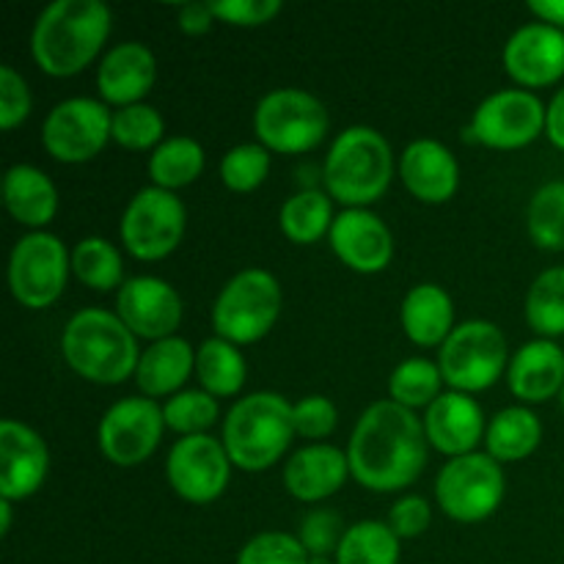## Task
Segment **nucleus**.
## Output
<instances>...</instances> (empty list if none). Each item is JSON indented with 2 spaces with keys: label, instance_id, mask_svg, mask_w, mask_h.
Masks as SVG:
<instances>
[{
  "label": "nucleus",
  "instance_id": "a211bd4d",
  "mask_svg": "<svg viewBox=\"0 0 564 564\" xmlns=\"http://www.w3.org/2000/svg\"><path fill=\"white\" fill-rule=\"evenodd\" d=\"M501 58L507 75L527 91L554 86L564 77V31L529 22L507 39Z\"/></svg>",
  "mask_w": 564,
  "mask_h": 564
},
{
  "label": "nucleus",
  "instance_id": "c9c22d12",
  "mask_svg": "<svg viewBox=\"0 0 564 564\" xmlns=\"http://www.w3.org/2000/svg\"><path fill=\"white\" fill-rule=\"evenodd\" d=\"M529 237L543 251H564V180L538 187L527 209Z\"/></svg>",
  "mask_w": 564,
  "mask_h": 564
},
{
  "label": "nucleus",
  "instance_id": "c85d7f7f",
  "mask_svg": "<svg viewBox=\"0 0 564 564\" xmlns=\"http://www.w3.org/2000/svg\"><path fill=\"white\" fill-rule=\"evenodd\" d=\"M334 198L317 187H303L295 196L281 204L279 226L281 235L295 246H312L330 235L334 226Z\"/></svg>",
  "mask_w": 564,
  "mask_h": 564
},
{
  "label": "nucleus",
  "instance_id": "2f4dec72",
  "mask_svg": "<svg viewBox=\"0 0 564 564\" xmlns=\"http://www.w3.org/2000/svg\"><path fill=\"white\" fill-rule=\"evenodd\" d=\"M72 273L94 292H119L124 286V262L105 237H83L72 248Z\"/></svg>",
  "mask_w": 564,
  "mask_h": 564
},
{
  "label": "nucleus",
  "instance_id": "3c124183",
  "mask_svg": "<svg viewBox=\"0 0 564 564\" xmlns=\"http://www.w3.org/2000/svg\"><path fill=\"white\" fill-rule=\"evenodd\" d=\"M308 564H336V560H330V556H308Z\"/></svg>",
  "mask_w": 564,
  "mask_h": 564
},
{
  "label": "nucleus",
  "instance_id": "c03bdc74",
  "mask_svg": "<svg viewBox=\"0 0 564 564\" xmlns=\"http://www.w3.org/2000/svg\"><path fill=\"white\" fill-rule=\"evenodd\" d=\"M215 17L235 28H259L281 14V0H209Z\"/></svg>",
  "mask_w": 564,
  "mask_h": 564
},
{
  "label": "nucleus",
  "instance_id": "9b49d317",
  "mask_svg": "<svg viewBox=\"0 0 564 564\" xmlns=\"http://www.w3.org/2000/svg\"><path fill=\"white\" fill-rule=\"evenodd\" d=\"M72 253L50 231H31L17 240L9 257V290L25 308H50L66 290Z\"/></svg>",
  "mask_w": 564,
  "mask_h": 564
},
{
  "label": "nucleus",
  "instance_id": "c756f323",
  "mask_svg": "<svg viewBox=\"0 0 564 564\" xmlns=\"http://www.w3.org/2000/svg\"><path fill=\"white\" fill-rule=\"evenodd\" d=\"M246 375L248 367L240 347L220 336L204 339L196 350V378L202 383V391L213 394L215 400L240 394L246 386Z\"/></svg>",
  "mask_w": 564,
  "mask_h": 564
},
{
  "label": "nucleus",
  "instance_id": "58836bf2",
  "mask_svg": "<svg viewBox=\"0 0 564 564\" xmlns=\"http://www.w3.org/2000/svg\"><path fill=\"white\" fill-rule=\"evenodd\" d=\"M270 174V152L262 143H237L220 160V180L231 193H253Z\"/></svg>",
  "mask_w": 564,
  "mask_h": 564
},
{
  "label": "nucleus",
  "instance_id": "f704fd0d",
  "mask_svg": "<svg viewBox=\"0 0 564 564\" xmlns=\"http://www.w3.org/2000/svg\"><path fill=\"white\" fill-rule=\"evenodd\" d=\"M527 323L540 339L564 336V268H549L527 295Z\"/></svg>",
  "mask_w": 564,
  "mask_h": 564
},
{
  "label": "nucleus",
  "instance_id": "37998d69",
  "mask_svg": "<svg viewBox=\"0 0 564 564\" xmlns=\"http://www.w3.org/2000/svg\"><path fill=\"white\" fill-rule=\"evenodd\" d=\"M33 97L25 77L14 66H0V127L11 132L31 116Z\"/></svg>",
  "mask_w": 564,
  "mask_h": 564
},
{
  "label": "nucleus",
  "instance_id": "412c9836",
  "mask_svg": "<svg viewBox=\"0 0 564 564\" xmlns=\"http://www.w3.org/2000/svg\"><path fill=\"white\" fill-rule=\"evenodd\" d=\"M400 180L419 202L446 204L460 187V163L441 141L419 138L400 154Z\"/></svg>",
  "mask_w": 564,
  "mask_h": 564
},
{
  "label": "nucleus",
  "instance_id": "ddd939ff",
  "mask_svg": "<svg viewBox=\"0 0 564 564\" xmlns=\"http://www.w3.org/2000/svg\"><path fill=\"white\" fill-rule=\"evenodd\" d=\"M110 130H113V113L102 99L69 97L55 105L44 119L42 147L58 163H88L113 138Z\"/></svg>",
  "mask_w": 564,
  "mask_h": 564
},
{
  "label": "nucleus",
  "instance_id": "4468645a",
  "mask_svg": "<svg viewBox=\"0 0 564 564\" xmlns=\"http://www.w3.org/2000/svg\"><path fill=\"white\" fill-rule=\"evenodd\" d=\"M163 408L149 397H127L105 411L97 430L99 452L108 463L119 468H132L147 463L163 438Z\"/></svg>",
  "mask_w": 564,
  "mask_h": 564
},
{
  "label": "nucleus",
  "instance_id": "1a4fd4ad",
  "mask_svg": "<svg viewBox=\"0 0 564 564\" xmlns=\"http://www.w3.org/2000/svg\"><path fill=\"white\" fill-rule=\"evenodd\" d=\"M505 468L488 452L452 457L435 479V499L457 523H479L490 518L505 501Z\"/></svg>",
  "mask_w": 564,
  "mask_h": 564
},
{
  "label": "nucleus",
  "instance_id": "603ef678",
  "mask_svg": "<svg viewBox=\"0 0 564 564\" xmlns=\"http://www.w3.org/2000/svg\"><path fill=\"white\" fill-rule=\"evenodd\" d=\"M560 405H562V411H564V389L560 391Z\"/></svg>",
  "mask_w": 564,
  "mask_h": 564
},
{
  "label": "nucleus",
  "instance_id": "cd10ccee",
  "mask_svg": "<svg viewBox=\"0 0 564 564\" xmlns=\"http://www.w3.org/2000/svg\"><path fill=\"white\" fill-rule=\"evenodd\" d=\"M543 441V424L538 413L527 405H512L496 413L488 422L485 433V452L496 463H521L529 455H534Z\"/></svg>",
  "mask_w": 564,
  "mask_h": 564
},
{
  "label": "nucleus",
  "instance_id": "09e8293b",
  "mask_svg": "<svg viewBox=\"0 0 564 564\" xmlns=\"http://www.w3.org/2000/svg\"><path fill=\"white\" fill-rule=\"evenodd\" d=\"M529 11H532L540 22H545V25L564 31V0H532V3H529Z\"/></svg>",
  "mask_w": 564,
  "mask_h": 564
},
{
  "label": "nucleus",
  "instance_id": "6e6552de",
  "mask_svg": "<svg viewBox=\"0 0 564 564\" xmlns=\"http://www.w3.org/2000/svg\"><path fill=\"white\" fill-rule=\"evenodd\" d=\"M330 130L328 108L303 88H275L257 102L253 132L268 152L303 154L317 149Z\"/></svg>",
  "mask_w": 564,
  "mask_h": 564
},
{
  "label": "nucleus",
  "instance_id": "aec40b11",
  "mask_svg": "<svg viewBox=\"0 0 564 564\" xmlns=\"http://www.w3.org/2000/svg\"><path fill=\"white\" fill-rule=\"evenodd\" d=\"M422 424L427 444L449 460L477 452V446L485 441V433H488L482 405L471 394H460V391H444L424 411Z\"/></svg>",
  "mask_w": 564,
  "mask_h": 564
},
{
  "label": "nucleus",
  "instance_id": "a18cd8bd",
  "mask_svg": "<svg viewBox=\"0 0 564 564\" xmlns=\"http://www.w3.org/2000/svg\"><path fill=\"white\" fill-rule=\"evenodd\" d=\"M386 523H389L391 532L400 540L422 538L430 529V523H433V507H430V501L422 499V496H402V499L391 507L389 521Z\"/></svg>",
  "mask_w": 564,
  "mask_h": 564
},
{
  "label": "nucleus",
  "instance_id": "4be33fe9",
  "mask_svg": "<svg viewBox=\"0 0 564 564\" xmlns=\"http://www.w3.org/2000/svg\"><path fill=\"white\" fill-rule=\"evenodd\" d=\"M158 80V58L141 42H121L105 53L97 69V88L105 105L130 108L138 105Z\"/></svg>",
  "mask_w": 564,
  "mask_h": 564
},
{
  "label": "nucleus",
  "instance_id": "20e7f679",
  "mask_svg": "<svg viewBox=\"0 0 564 564\" xmlns=\"http://www.w3.org/2000/svg\"><path fill=\"white\" fill-rule=\"evenodd\" d=\"M325 193L345 209H367L394 180V152L383 132L356 124L334 138L323 165Z\"/></svg>",
  "mask_w": 564,
  "mask_h": 564
},
{
  "label": "nucleus",
  "instance_id": "7ed1b4c3",
  "mask_svg": "<svg viewBox=\"0 0 564 564\" xmlns=\"http://www.w3.org/2000/svg\"><path fill=\"white\" fill-rule=\"evenodd\" d=\"M61 356L77 378L97 386H119L135 375L138 336L108 308H80L61 334Z\"/></svg>",
  "mask_w": 564,
  "mask_h": 564
},
{
  "label": "nucleus",
  "instance_id": "a878e982",
  "mask_svg": "<svg viewBox=\"0 0 564 564\" xmlns=\"http://www.w3.org/2000/svg\"><path fill=\"white\" fill-rule=\"evenodd\" d=\"M3 204L17 224L44 231L58 213V191L42 169L17 163L3 176Z\"/></svg>",
  "mask_w": 564,
  "mask_h": 564
},
{
  "label": "nucleus",
  "instance_id": "72a5a7b5",
  "mask_svg": "<svg viewBox=\"0 0 564 564\" xmlns=\"http://www.w3.org/2000/svg\"><path fill=\"white\" fill-rule=\"evenodd\" d=\"M334 560L336 564H400V538L383 521H358L347 527Z\"/></svg>",
  "mask_w": 564,
  "mask_h": 564
},
{
  "label": "nucleus",
  "instance_id": "b1692460",
  "mask_svg": "<svg viewBox=\"0 0 564 564\" xmlns=\"http://www.w3.org/2000/svg\"><path fill=\"white\" fill-rule=\"evenodd\" d=\"M507 383L512 397L527 405H540L564 389V350L554 339H532L512 352Z\"/></svg>",
  "mask_w": 564,
  "mask_h": 564
},
{
  "label": "nucleus",
  "instance_id": "79ce46f5",
  "mask_svg": "<svg viewBox=\"0 0 564 564\" xmlns=\"http://www.w3.org/2000/svg\"><path fill=\"white\" fill-rule=\"evenodd\" d=\"M292 424H295V435L306 441H323L339 424V413L336 405L323 394H308L303 400L292 402Z\"/></svg>",
  "mask_w": 564,
  "mask_h": 564
},
{
  "label": "nucleus",
  "instance_id": "a19ab883",
  "mask_svg": "<svg viewBox=\"0 0 564 564\" xmlns=\"http://www.w3.org/2000/svg\"><path fill=\"white\" fill-rule=\"evenodd\" d=\"M345 534L347 527L334 510H312L297 529V540L308 556H336Z\"/></svg>",
  "mask_w": 564,
  "mask_h": 564
},
{
  "label": "nucleus",
  "instance_id": "6ab92c4d",
  "mask_svg": "<svg viewBox=\"0 0 564 564\" xmlns=\"http://www.w3.org/2000/svg\"><path fill=\"white\" fill-rule=\"evenodd\" d=\"M330 248L345 268L361 275L383 273L394 259V235L369 209H345L330 226Z\"/></svg>",
  "mask_w": 564,
  "mask_h": 564
},
{
  "label": "nucleus",
  "instance_id": "dca6fc26",
  "mask_svg": "<svg viewBox=\"0 0 564 564\" xmlns=\"http://www.w3.org/2000/svg\"><path fill=\"white\" fill-rule=\"evenodd\" d=\"M116 314L138 339L160 341L176 336L182 325V297L169 281L135 275L116 292Z\"/></svg>",
  "mask_w": 564,
  "mask_h": 564
},
{
  "label": "nucleus",
  "instance_id": "ea45409f",
  "mask_svg": "<svg viewBox=\"0 0 564 564\" xmlns=\"http://www.w3.org/2000/svg\"><path fill=\"white\" fill-rule=\"evenodd\" d=\"M235 564H308V554L297 534L262 532L242 545Z\"/></svg>",
  "mask_w": 564,
  "mask_h": 564
},
{
  "label": "nucleus",
  "instance_id": "473e14b6",
  "mask_svg": "<svg viewBox=\"0 0 564 564\" xmlns=\"http://www.w3.org/2000/svg\"><path fill=\"white\" fill-rule=\"evenodd\" d=\"M441 386H444V375H441L438 364L430 358H408V361L397 364L394 372L389 375V400L413 413L419 408L427 411L444 394Z\"/></svg>",
  "mask_w": 564,
  "mask_h": 564
},
{
  "label": "nucleus",
  "instance_id": "2eb2a0df",
  "mask_svg": "<svg viewBox=\"0 0 564 564\" xmlns=\"http://www.w3.org/2000/svg\"><path fill=\"white\" fill-rule=\"evenodd\" d=\"M165 477L171 490L191 505H213L224 496L231 479V460L224 441L213 435L180 438L165 460Z\"/></svg>",
  "mask_w": 564,
  "mask_h": 564
},
{
  "label": "nucleus",
  "instance_id": "f257e3e1",
  "mask_svg": "<svg viewBox=\"0 0 564 564\" xmlns=\"http://www.w3.org/2000/svg\"><path fill=\"white\" fill-rule=\"evenodd\" d=\"M427 435L422 419L391 400L372 402L347 444L350 474L361 488L397 494L422 477L427 466Z\"/></svg>",
  "mask_w": 564,
  "mask_h": 564
},
{
  "label": "nucleus",
  "instance_id": "4c0bfd02",
  "mask_svg": "<svg viewBox=\"0 0 564 564\" xmlns=\"http://www.w3.org/2000/svg\"><path fill=\"white\" fill-rule=\"evenodd\" d=\"M165 427L174 430L180 438L187 435H207L209 427H215L220 416V405L213 394L202 389L180 391L163 405Z\"/></svg>",
  "mask_w": 564,
  "mask_h": 564
},
{
  "label": "nucleus",
  "instance_id": "9d476101",
  "mask_svg": "<svg viewBox=\"0 0 564 564\" xmlns=\"http://www.w3.org/2000/svg\"><path fill=\"white\" fill-rule=\"evenodd\" d=\"M187 213L176 193L160 187H143L127 204L119 235L127 251L141 262H158L171 257L185 237Z\"/></svg>",
  "mask_w": 564,
  "mask_h": 564
},
{
  "label": "nucleus",
  "instance_id": "8fccbe9b",
  "mask_svg": "<svg viewBox=\"0 0 564 564\" xmlns=\"http://www.w3.org/2000/svg\"><path fill=\"white\" fill-rule=\"evenodd\" d=\"M11 507H14V501L0 499V534H3V538H9L11 532Z\"/></svg>",
  "mask_w": 564,
  "mask_h": 564
},
{
  "label": "nucleus",
  "instance_id": "49530a36",
  "mask_svg": "<svg viewBox=\"0 0 564 564\" xmlns=\"http://www.w3.org/2000/svg\"><path fill=\"white\" fill-rule=\"evenodd\" d=\"M176 22H180L182 33H187V36H204L218 22V17H215L213 3H185L180 9Z\"/></svg>",
  "mask_w": 564,
  "mask_h": 564
},
{
  "label": "nucleus",
  "instance_id": "0eeeda50",
  "mask_svg": "<svg viewBox=\"0 0 564 564\" xmlns=\"http://www.w3.org/2000/svg\"><path fill=\"white\" fill-rule=\"evenodd\" d=\"M510 347L505 330L488 319H468L441 345L438 367L444 383L460 394H479L510 369Z\"/></svg>",
  "mask_w": 564,
  "mask_h": 564
},
{
  "label": "nucleus",
  "instance_id": "5701e85b",
  "mask_svg": "<svg viewBox=\"0 0 564 564\" xmlns=\"http://www.w3.org/2000/svg\"><path fill=\"white\" fill-rule=\"evenodd\" d=\"M350 477L347 452L330 444H308L297 449L284 466V488L303 505H317L345 488Z\"/></svg>",
  "mask_w": 564,
  "mask_h": 564
},
{
  "label": "nucleus",
  "instance_id": "393cba45",
  "mask_svg": "<svg viewBox=\"0 0 564 564\" xmlns=\"http://www.w3.org/2000/svg\"><path fill=\"white\" fill-rule=\"evenodd\" d=\"M196 375V350L182 336L152 341L141 352V361L135 369V383L143 397L158 400V397L180 394L187 378Z\"/></svg>",
  "mask_w": 564,
  "mask_h": 564
},
{
  "label": "nucleus",
  "instance_id": "de8ad7c7",
  "mask_svg": "<svg viewBox=\"0 0 564 564\" xmlns=\"http://www.w3.org/2000/svg\"><path fill=\"white\" fill-rule=\"evenodd\" d=\"M545 138L564 152V86L545 105Z\"/></svg>",
  "mask_w": 564,
  "mask_h": 564
},
{
  "label": "nucleus",
  "instance_id": "7c9ffc66",
  "mask_svg": "<svg viewBox=\"0 0 564 564\" xmlns=\"http://www.w3.org/2000/svg\"><path fill=\"white\" fill-rule=\"evenodd\" d=\"M204 171V147L191 135L165 138L149 154V180L160 191H180L193 185Z\"/></svg>",
  "mask_w": 564,
  "mask_h": 564
},
{
  "label": "nucleus",
  "instance_id": "f8f14e48",
  "mask_svg": "<svg viewBox=\"0 0 564 564\" xmlns=\"http://www.w3.org/2000/svg\"><path fill=\"white\" fill-rule=\"evenodd\" d=\"M545 135V105L527 88H505L477 105L466 141L490 149H523Z\"/></svg>",
  "mask_w": 564,
  "mask_h": 564
},
{
  "label": "nucleus",
  "instance_id": "423d86ee",
  "mask_svg": "<svg viewBox=\"0 0 564 564\" xmlns=\"http://www.w3.org/2000/svg\"><path fill=\"white\" fill-rule=\"evenodd\" d=\"M284 292L279 279L262 268H248L226 281L213 306V330L237 347L257 345L279 323Z\"/></svg>",
  "mask_w": 564,
  "mask_h": 564
},
{
  "label": "nucleus",
  "instance_id": "e433bc0d",
  "mask_svg": "<svg viewBox=\"0 0 564 564\" xmlns=\"http://www.w3.org/2000/svg\"><path fill=\"white\" fill-rule=\"evenodd\" d=\"M165 121L152 105H130V108L113 110V141L130 152H154L163 143Z\"/></svg>",
  "mask_w": 564,
  "mask_h": 564
},
{
  "label": "nucleus",
  "instance_id": "bb28decb",
  "mask_svg": "<svg viewBox=\"0 0 564 564\" xmlns=\"http://www.w3.org/2000/svg\"><path fill=\"white\" fill-rule=\"evenodd\" d=\"M400 323L416 347H441L457 328L455 303L444 286L419 284L402 301Z\"/></svg>",
  "mask_w": 564,
  "mask_h": 564
},
{
  "label": "nucleus",
  "instance_id": "f3484780",
  "mask_svg": "<svg viewBox=\"0 0 564 564\" xmlns=\"http://www.w3.org/2000/svg\"><path fill=\"white\" fill-rule=\"evenodd\" d=\"M50 452L42 435L17 419L0 422V499L25 501L44 485Z\"/></svg>",
  "mask_w": 564,
  "mask_h": 564
},
{
  "label": "nucleus",
  "instance_id": "39448f33",
  "mask_svg": "<svg viewBox=\"0 0 564 564\" xmlns=\"http://www.w3.org/2000/svg\"><path fill=\"white\" fill-rule=\"evenodd\" d=\"M295 438L292 402L275 391H257L231 405L224 419V446L231 466L248 474L273 468Z\"/></svg>",
  "mask_w": 564,
  "mask_h": 564
},
{
  "label": "nucleus",
  "instance_id": "f03ea898",
  "mask_svg": "<svg viewBox=\"0 0 564 564\" xmlns=\"http://www.w3.org/2000/svg\"><path fill=\"white\" fill-rule=\"evenodd\" d=\"M113 14L102 0H55L31 31L33 64L50 77H75L105 47Z\"/></svg>",
  "mask_w": 564,
  "mask_h": 564
}]
</instances>
